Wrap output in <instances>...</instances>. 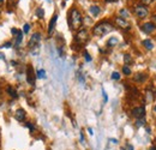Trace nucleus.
<instances>
[{"label": "nucleus", "instance_id": "40", "mask_svg": "<svg viewBox=\"0 0 156 150\" xmlns=\"http://www.w3.org/2000/svg\"><path fill=\"white\" fill-rule=\"evenodd\" d=\"M154 112L156 113V105H155V107H154Z\"/></svg>", "mask_w": 156, "mask_h": 150}, {"label": "nucleus", "instance_id": "38", "mask_svg": "<svg viewBox=\"0 0 156 150\" xmlns=\"http://www.w3.org/2000/svg\"><path fill=\"white\" fill-rule=\"evenodd\" d=\"M88 131H89V133H90V134H93V133H94V132H93V130H91V129H88Z\"/></svg>", "mask_w": 156, "mask_h": 150}, {"label": "nucleus", "instance_id": "25", "mask_svg": "<svg viewBox=\"0 0 156 150\" xmlns=\"http://www.w3.org/2000/svg\"><path fill=\"white\" fill-rule=\"evenodd\" d=\"M111 78H112L113 80H119V79H120V73H119V72H113L112 76H111Z\"/></svg>", "mask_w": 156, "mask_h": 150}, {"label": "nucleus", "instance_id": "3", "mask_svg": "<svg viewBox=\"0 0 156 150\" xmlns=\"http://www.w3.org/2000/svg\"><path fill=\"white\" fill-rule=\"evenodd\" d=\"M88 40H89V33H88L87 29H80V30H78V33L76 34V36H75L76 43L82 46V45L87 43Z\"/></svg>", "mask_w": 156, "mask_h": 150}, {"label": "nucleus", "instance_id": "31", "mask_svg": "<svg viewBox=\"0 0 156 150\" xmlns=\"http://www.w3.org/2000/svg\"><path fill=\"white\" fill-rule=\"evenodd\" d=\"M151 23L156 27V15H153V17H151Z\"/></svg>", "mask_w": 156, "mask_h": 150}, {"label": "nucleus", "instance_id": "12", "mask_svg": "<svg viewBox=\"0 0 156 150\" xmlns=\"http://www.w3.org/2000/svg\"><path fill=\"white\" fill-rule=\"evenodd\" d=\"M25 116H27V113H25V111H24L23 108L17 109L16 113H15V118H16V120H18V121H24V120H25Z\"/></svg>", "mask_w": 156, "mask_h": 150}, {"label": "nucleus", "instance_id": "36", "mask_svg": "<svg viewBox=\"0 0 156 150\" xmlns=\"http://www.w3.org/2000/svg\"><path fill=\"white\" fill-rule=\"evenodd\" d=\"M149 150H156V145H153V147H150V149Z\"/></svg>", "mask_w": 156, "mask_h": 150}, {"label": "nucleus", "instance_id": "4", "mask_svg": "<svg viewBox=\"0 0 156 150\" xmlns=\"http://www.w3.org/2000/svg\"><path fill=\"white\" fill-rule=\"evenodd\" d=\"M135 13L138 18L144 19L149 16V10L144 5H136L135 6Z\"/></svg>", "mask_w": 156, "mask_h": 150}, {"label": "nucleus", "instance_id": "22", "mask_svg": "<svg viewBox=\"0 0 156 150\" xmlns=\"http://www.w3.org/2000/svg\"><path fill=\"white\" fill-rule=\"evenodd\" d=\"M117 43H118V38H109V40H108V42H107V45H108L109 47H113V46H115Z\"/></svg>", "mask_w": 156, "mask_h": 150}, {"label": "nucleus", "instance_id": "28", "mask_svg": "<svg viewBox=\"0 0 156 150\" xmlns=\"http://www.w3.org/2000/svg\"><path fill=\"white\" fill-rule=\"evenodd\" d=\"M154 2V0H142V4L144 6H148V5H151Z\"/></svg>", "mask_w": 156, "mask_h": 150}, {"label": "nucleus", "instance_id": "18", "mask_svg": "<svg viewBox=\"0 0 156 150\" xmlns=\"http://www.w3.org/2000/svg\"><path fill=\"white\" fill-rule=\"evenodd\" d=\"M100 12H101V10H100V7H98V6H96V5L90 6V13H91L93 16H98V15H100Z\"/></svg>", "mask_w": 156, "mask_h": 150}, {"label": "nucleus", "instance_id": "7", "mask_svg": "<svg viewBox=\"0 0 156 150\" xmlns=\"http://www.w3.org/2000/svg\"><path fill=\"white\" fill-rule=\"evenodd\" d=\"M140 29H142V31L145 33V34H153V33H155L156 31V27L151 23V22L143 23V24L140 25Z\"/></svg>", "mask_w": 156, "mask_h": 150}, {"label": "nucleus", "instance_id": "33", "mask_svg": "<svg viewBox=\"0 0 156 150\" xmlns=\"http://www.w3.org/2000/svg\"><path fill=\"white\" fill-rule=\"evenodd\" d=\"M80 142L82 143H84L85 141H84V136H83V132H80Z\"/></svg>", "mask_w": 156, "mask_h": 150}, {"label": "nucleus", "instance_id": "11", "mask_svg": "<svg viewBox=\"0 0 156 150\" xmlns=\"http://www.w3.org/2000/svg\"><path fill=\"white\" fill-rule=\"evenodd\" d=\"M57 20H58V15L55 13V15H53L52 19L49 20V25H48V34H49V35L53 33V30H54V28H55V24H57Z\"/></svg>", "mask_w": 156, "mask_h": 150}, {"label": "nucleus", "instance_id": "15", "mask_svg": "<svg viewBox=\"0 0 156 150\" xmlns=\"http://www.w3.org/2000/svg\"><path fill=\"white\" fill-rule=\"evenodd\" d=\"M153 101H154V93L148 89V90L145 91V102H147V103H150V102H153Z\"/></svg>", "mask_w": 156, "mask_h": 150}, {"label": "nucleus", "instance_id": "14", "mask_svg": "<svg viewBox=\"0 0 156 150\" xmlns=\"http://www.w3.org/2000/svg\"><path fill=\"white\" fill-rule=\"evenodd\" d=\"M6 91H7V94L10 95L11 97H13V98H17V97H18L17 90H16L13 87H11V85H9V87L6 88Z\"/></svg>", "mask_w": 156, "mask_h": 150}, {"label": "nucleus", "instance_id": "39", "mask_svg": "<svg viewBox=\"0 0 156 150\" xmlns=\"http://www.w3.org/2000/svg\"><path fill=\"white\" fill-rule=\"evenodd\" d=\"M2 4H4V0H0V6H2Z\"/></svg>", "mask_w": 156, "mask_h": 150}, {"label": "nucleus", "instance_id": "35", "mask_svg": "<svg viewBox=\"0 0 156 150\" xmlns=\"http://www.w3.org/2000/svg\"><path fill=\"white\" fill-rule=\"evenodd\" d=\"M111 142H112V143H114V144H117L118 143V141L115 139V138H111Z\"/></svg>", "mask_w": 156, "mask_h": 150}, {"label": "nucleus", "instance_id": "30", "mask_svg": "<svg viewBox=\"0 0 156 150\" xmlns=\"http://www.w3.org/2000/svg\"><path fill=\"white\" fill-rule=\"evenodd\" d=\"M20 31V30H18V29H16V28H12V30H11V33H12V34H13L15 36H16V35H17V34H18Z\"/></svg>", "mask_w": 156, "mask_h": 150}, {"label": "nucleus", "instance_id": "37", "mask_svg": "<svg viewBox=\"0 0 156 150\" xmlns=\"http://www.w3.org/2000/svg\"><path fill=\"white\" fill-rule=\"evenodd\" d=\"M105 1H107V2H114V1H117V0H105Z\"/></svg>", "mask_w": 156, "mask_h": 150}, {"label": "nucleus", "instance_id": "1", "mask_svg": "<svg viewBox=\"0 0 156 150\" xmlns=\"http://www.w3.org/2000/svg\"><path fill=\"white\" fill-rule=\"evenodd\" d=\"M69 22H70V29L71 30H79L83 24V17L82 13L78 11L76 7L71 9L69 13Z\"/></svg>", "mask_w": 156, "mask_h": 150}, {"label": "nucleus", "instance_id": "27", "mask_svg": "<svg viewBox=\"0 0 156 150\" xmlns=\"http://www.w3.org/2000/svg\"><path fill=\"white\" fill-rule=\"evenodd\" d=\"M30 30V25L29 24H24V28H23V34H28Z\"/></svg>", "mask_w": 156, "mask_h": 150}, {"label": "nucleus", "instance_id": "32", "mask_svg": "<svg viewBox=\"0 0 156 150\" xmlns=\"http://www.w3.org/2000/svg\"><path fill=\"white\" fill-rule=\"evenodd\" d=\"M102 94H103V97H105V102H107V101H108V97H107V94L105 93V90L102 91Z\"/></svg>", "mask_w": 156, "mask_h": 150}, {"label": "nucleus", "instance_id": "2", "mask_svg": "<svg viewBox=\"0 0 156 150\" xmlns=\"http://www.w3.org/2000/svg\"><path fill=\"white\" fill-rule=\"evenodd\" d=\"M113 29H114V25H113L111 22H108V20H102V22L98 23V24L93 28V34H94L95 36H103V35H107V34H109L111 31H113Z\"/></svg>", "mask_w": 156, "mask_h": 150}, {"label": "nucleus", "instance_id": "23", "mask_svg": "<svg viewBox=\"0 0 156 150\" xmlns=\"http://www.w3.org/2000/svg\"><path fill=\"white\" fill-rule=\"evenodd\" d=\"M144 125H145V119H144V118H142V119H137V121H136L137 127H142V126H144Z\"/></svg>", "mask_w": 156, "mask_h": 150}, {"label": "nucleus", "instance_id": "19", "mask_svg": "<svg viewBox=\"0 0 156 150\" xmlns=\"http://www.w3.org/2000/svg\"><path fill=\"white\" fill-rule=\"evenodd\" d=\"M22 40H23V31H20L17 35H16V42H15V46L18 48L22 43Z\"/></svg>", "mask_w": 156, "mask_h": 150}, {"label": "nucleus", "instance_id": "26", "mask_svg": "<svg viewBox=\"0 0 156 150\" xmlns=\"http://www.w3.org/2000/svg\"><path fill=\"white\" fill-rule=\"evenodd\" d=\"M25 126H27V127H29V130H30L31 132L35 131V125H34V124H31V123H27V124H25Z\"/></svg>", "mask_w": 156, "mask_h": 150}, {"label": "nucleus", "instance_id": "5", "mask_svg": "<svg viewBox=\"0 0 156 150\" xmlns=\"http://www.w3.org/2000/svg\"><path fill=\"white\" fill-rule=\"evenodd\" d=\"M131 114L136 119H142L145 116V107L144 106H137L131 109Z\"/></svg>", "mask_w": 156, "mask_h": 150}, {"label": "nucleus", "instance_id": "10", "mask_svg": "<svg viewBox=\"0 0 156 150\" xmlns=\"http://www.w3.org/2000/svg\"><path fill=\"white\" fill-rule=\"evenodd\" d=\"M147 79H148V75L145 72H137L133 77V80L136 83H144Z\"/></svg>", "mask_w": 156, "mask_h": 150}, {"label": "nucleus", "instance_id": "29", "mask_svg": "<svg viewBox=\"0 0 156 150\" xmlns=\"http://www.w3.org/2000/svg\"><path fill=\"white\" fill-rule=\"evenodd\" d=\"M84 58H85L87 61H91V56L89 55V53H87V52H84Z\"/></svg>", "mask_w": 156, "mask_h": 150}, {"label": "nucleus", "instance_id": "34", "mask_svg": "<svg viewBox=\"0 0 156 150\" xmlns=\"http://www.w3.org/2000/svg\"><path fill=\"white\" fill-rule=\"evenodd\" d=\"M127 150H135V148L131 144H127Z\"/></svg>", "mask_w": 156, "mask_h": 150}, {"label": "nucleus", "instance_id": "20", "mask_svg": "<svg viewBox=\"0 0 156 150\" xmlns=\"http://www.w3.org/2000/svg\"><path fill=\"white\" fill-rule=\"evenodd\" d=\"M122 73H124L125 76H131L132 71H131L130 66H127V65H124V66H122Z\"/></svg>", "mask_w": 156, "mask_h": 150}, {"label": "nucleus", "instance_id": "21", "mask_svg": "<svg viewBox=\"0 0 156 150\" xmlns=\"http://www.w3.org/2000/svg\"><path fill=\"white\" fill-rule=\"evenodd\" d=\"M36 77L40 78V79H44V78H46V71H44V70H39V71L36 72Z\"/></svg>", "mask_w": 156, "mask_h": 150}, {"label": "nucleus", "instance_id": "13", "mask_svg": "<svg viewBox=\"0 0 156 150\" xmlns=\"http://www.w3.org/2000/svg\"><path fill=\"white\" fill-rule=\"evenodd\" d=\"M142 45H143V47L145 48V49H148V51H151V49H154V42L151 41V40H149V38H147V40H143L142 41Z\"/></svg>", "mask_w": 156, "mask_h": 150}, {"label": "nucleus", "instance_id": "9", "mask_svg": "<svg viewBox=\"0 0 156 150\" xmlns=\"http://www.w3.org/2000/svg\"><path fill=\"white\" fill-rule=\"evenodd\" d=\"M40 40H41V34H40V33H35V34L31 36L30 41H29V47L33 48V47L37 46L40 42Z\"/></svg>", "mask_w": 156, "mask_h": 150}, {"label": "nucleus", "instance_id": "6", "mask_svg": "<svg viewBox=\"0 0 156 150\" xmlns=\"http://www.w3.org/2000/svg\"><path fill=\"white\" fill-rule=\"evenodd\" d=\"M35 79H36V73L33 69L31 65H28L27 66V80L30 85H34L35 84Z\"/></svg>", "mask_w": 156, "mask_h": 150}, {"label": "nucleus", "instance_id": "17", "mask_svg": "<svg viewBox=\"0 0 156 150\" xmlns=\"http://www.w3.org/2000/svg\"><path fill=\"white\" fill-rule=\"evenodd\" d=\"M119 17H121V18H124V19H127L130 17V12H129L126 9H121V10L119 11Z\"/></svg>", "mask_w": 156, "mask_h": 150}, {"label": "nucleus", "instance_id": "41", "mask_svg": "<svg viewBox=\"0 0 156 150\" xmlns=\"http://www.w3.org/2000/svg\"><path fill=\"white\" fill-rule=\"evenodd\" d=\"M155 145H156V138H155Z\"/></svg>", "mask_w": 156, "mask_h": 150}, {"label": "nucleus", "instance_id": "24", "mask_svg": "<svg viewBox=\"0 0 156 150\" xmlns=\"http://www.w3.org/2000/svg\"><path fill=\"white\" fill-rule=\"evenodd\" d=\"M36 16H37L39 18H43V16H44V11H43V9L39 7V9L36 10Z\"/></svg>", "mask_w": 156, "mask_h": 150}, {"label": "nucleus", "instance_id": "8", "mask_svg": "<svg viewBox=\"0 0 156 150\" xmlns=\"http://www.w3.org/2000/svg\"><path fill=\"white\" fill-rule=\"evenodd\" d=\"M115 24H117L119 28H121V29H124V30H130L131 29V25H130V23L126 20V19L121 18V17H115Z\"/></svg>", "mask_w": 156, "mask_h": 150}, {"label": "nucleus", "instance_id": "16", "mask_svg": "<svg viewBox=\"0 0 156 150\" xmlns=\"http://www.w3.org/2000/svg\"><path fill=\"white\" fill-rule=\"evenodd\" d=\"M124 62H125V65H127V66H130V65L133 64V59H132V56L130 55L129 53H125V54H124Z\"/></svg>", "mask_w": 156, "mask_h": 150}]
</instances>
